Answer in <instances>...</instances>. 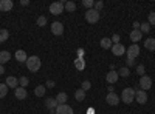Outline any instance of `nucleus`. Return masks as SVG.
<instances>
[{"mask_svg": "<svg viewBox=\"0 0 155 114\" xmlns=\"http://www.w3.org/2000/svg\"><path fill=\"white\" fill-rule=\"evenodd\" d=\"M23 6H27V5H30V0H22V2H20Z\"/></svg>", "mask_w": 155, "mask_h": 114, "instance_id": "42", "label": "nucleus"}, {"mask_svg": "<svg viewBox=\"0 0 155 114\" xmlns=\"http://www.w3.org/2000/svg\"><path fill=\"white\" fill-rule=\"evenodd\" d=\"M140 86H141V90H143V91L152 88V79L149 77V75H146V74L141 75V77H140Z\"/></svg>", "mask_w": 155, "mask_h": 114, "instance_id": "6", "label": "nucleus"}, {"mask_svg": "<svg viewBox=\"0 0 155 114\" xmlns=\"http://www.w3.org/2000/svg\"><path fill=\"white\" fill-rule=\"evenodd\" d=\"M74 66H76V69H78V71H84V68H85L84 57H78V59L74 60Z\"/></svg>", "mask_w": 155, "mask_h": 114, "instance_id": "21", "label": "nucleus"}, {"mask_svg": "<svg viewBox=\"0 0 155 114\" xmlns=\"http://www.w3.org/2000/svg\"><path fill=\"white\" fill-rule=\"evenodd\" d=\"M45 91H47L45 85H37L36 90H34V94H36L37 97H44V96H45Z\"/></svg>", "mask_w": 155, "mask_h": 114, "instance_id": "22", "label": "nucleus"}, {"mask_svg": "<svg viewBox=\"0 0 155 114\" xmlns=\"http://www.w3.org/2000/svg\"><path fill=\"white\" fill-rule=\"evenodd\" d=\"M110 49H112V53H113L115 56H118V57L126 53V46H124L123 43H115V45H112Z\"/></svg>", "mask_w": 155, "mask_h": 114, "instance_id": "9", "label": "nucleus"}, {"mask_svg": "<svg viewBox=\"0 0 155 114\" xmlns=\"http://www.w3.org/2000/svg\"><path fill=\"white\" fill-rule=\"evenodd\" d=\"M2 74H5V66L0 65V75H2Z\"/></svg>", "mask_w": 155, "mask_h": 114, "instance_id": "44", "label": "nucleus"}, {"mask_svg": "<svg viewBox=\"0 0 155 114\" xmlns=\"http://www.w3.org/2000/svg\"><path fill=\"white\" fill-rule=\"evenodd\" d=\"M144 48L149 49V51H155V39L153 37H149V39L144 40Z\"/></svg>", "mask_w": 155, "mask_h": 114, "instance_id": "20", "label": "nucleus"}, {"mask_svg": "<svg viewBox=\"0 0 155 114\" xmlns=\"http://www.w3.org/2000/svg\"><path fill=\"white\" fill-rule=\"evenodd\" d=\"M45 106H47V109H48L50 112H54V111H56V108L59 106V103H58L56 97H54V99H53V97L47 99V100H45Z\"/></svg>", "mask_w": 155, "mask_h": 114, "instance_id": "8", "label": "nucleus"}, {"mask_svg": "<svg viewBox=\"0 0 155 114\" xmlns=\"http://www.w3.org/2000/svg\"><path fill=\"white\" fill-rule=\"evenodd\" d=\"M140 26H141L140 22H135V23H134V29H140Z\"/></svg>", "mask_w": 155, "mask_h": 114, "instance_id": "40", "label": "nucleus"}, {"mask_svg": "<svg viewBox=\"0 0 155 114\" xmlns=\"http://www.w3.org/2000/svg\"><path fill=\"white\" fill-rule=\"evenodd\" d=\"M25 63H27V66H28V71H31V72H37L39 69H41V66H42V62H41V59H39L37 56L28 57V60Z\"/></svg>", "mask_w": 155, "mask_h": 114, "instance_id": "1", "label": "nucleus"}, {"mask_svg": "<svg viewBox=\"0 0 155 114\" xmlns=\"http://www.w3.org/2000/svg\"><path fill=\"white\" fill-rule=\"evenodd\" d=\"M8 37H9V32H8V29H5V28H2V29H0V43L6 42V40H8Z\"/></svg>", "mask_w": 155, "mask_h": 114, "instance_id": "26", "label": "nucleus"}, {"mask_svg": "<svg viewBox=\"0 0 155 114\" xmlns=\"http://www.w3.org/2000/svg\"><path fill=\"white\" fill-rule=\"evenodd\" d=\"M135 100L140 105H144L147 102V94L143 90H135Z\"/></svg>", "mask_w": 155, "mask_h": 114, "instance_id": "7", "label": "nucleus"}, {"mask_svg": "<svg viewBox=\"0 0 155 114\" xmlns=\"http://www.w3.org/2000/svg\"><path fill=\"white\" fill-rule=\"evenodd\" d=\"M99 17H101V14H99L95 8L85 11V20H87L88 23H96V22L99 20Z\"/></svg>", "mask_w": 155, "mask_h": 114, "instance_id": "4", "label": "nucleus"}, {"mask_svg": "<svg viewBox=\"0 0 155 114\" xmlns=\"http://www.w3.org/2000/svg\"><path fill=\"white\" fill-rule=\"evenodd\" d=\"M137 72L141 74V75H144V72H146V66H144V65H138V66H137Z\"/></svg>", "mask_w": 155, "mask_h": 114, "instance_id": "37", "label": "nucleus"}, {"mask_svg": "<svg viewBox=\"0 0 155 114\" xmlns=\"http://www.w3.org/2000/svg\"><path fill=\"white\" fill-rule=\"evenodd\" d=\"M138 56H140V46L137 43L127 48V60H135V57H138Z\"/></svg>", "mask_w": 155, "mask_h": 114, "instance_id": "5", "label": "nucleus"}, {"mask_svg": "<svg viewBox=\"0 0 155 114\" xmlns=\"http://www.w3.org/2000/svg\"><path fill=\"white\" fill-rule=\"evenodd\" d=\"M5 83L8 85V88H14V90H16V88L19 86V79H16L14 75H8Z\"/></svg>", "mask_w": 155, "mask_h": 114, "instance_id": "17", "label": "nucleus"}, {"mask_svg": "<svg viewBox=\"0 0 155 114\" xmlns=\"http://www.w3.org/2000/svg\"><path fill=\"white\" fill-rule=\"evenodd\" d=\"M84 56V49H79V51H78V57H82Z\"/></svg>", "mask_w": 155, "mask_h": 114, "instance_id": "43", "label": "nucleus"}, {"mask_svg": "<svg viewBox=\"0 0 155 114\" xmlns=\"http://www.w3.org/2000/svg\"><path fill=\"white\" fill-rule=\"evenodd\" d=\"M9 59H11V53L9 51H0V65L5 66V63L9 62Z\"/></svg>", "mask_w": 155, "mask_h": 114, "instance_id": "18", "label": "nucleus"}, {"mask_svg": "<svg viewBox=\"0 0 155 114\" xmlns=\"http://www.w3.org/2000/svg\"><path fill=\"white\" fill-rule=\"evenodd\" d=\"M28 83H30V80H28V77H27V75H22V77L19 79V86H22V88L28 86Z\"/></svg>", "mask_w": 155, "mask_h": 114, "instance_id": "30", "label": "nucleus"}, {"mask_svg": "<svg viewBox=\"0 0 155 114\" xmlns=\"http://www.w3.org/2000/svg\"><path fill=\"white\" fill-rule=\"evenodd\" d=\"M120 100H121V99L116 96L115 93H109V94L106 96V102H107L109 105H112V106H116V105L120 103Z\"/></svg>", "mask_w": 155, "mask_h": 114, "instance_id": "10", "label": "nucleus"}, {"mask_svg": "<svg viewBox=\"0 0 155 114\" xmlns=\"http://www.w3.org/2000/svg\"><path fill=\"white\" fill-rule=\"evenodd\" d=\"M102 8H104V2H102V0H99V2H95V9L99 12Z\"/></svg>", "mask_w": 155, "mask_h": 114, "instance_id": "36", "label": "nucleus"}, {"mask_svg": "<svg viewBox=\"0 0 155 114\" xmlns=\"http://www.w3.org/2000/svg\"><path fill=\"white\" fill-rule=\"evenodd\" d=\"M87 114H95V109H93V108H88V109H87Z\"/></svg>", "mask_w": 155, "mask_h": 114, "instance_id": "45", "label": "nucleus"}, {"mask_svg": "<svg viewBox=\"0 0 155 114\" xmlns=\"http://www.w3.org/2000/svg\"><path fill=\"white\" fill-rule=\"evenodd\" d=\"M143 37V32H141L140 29H134L132 32H130V40L134 42V43H137V42H140V39Z\"/></svg>", "mask_w": 155, "mask_h": 114, "instance_id": "19", "label": "nucleus"}, {"mask_svg": "<svg viewBox=\"0 0 155 114\" xmlns=\"http://www.w3.org/2000/svg\"><path fill=\"white\" fill-rule=\"evenodd\" d=\"M14 57H16V60L20 62V63H23V62L28 60V56H27V53H25L23 49H17L16 54H14Z\"/></svg>", "mask_w": 155, "mask_h": 114, "instance_id": "16", "label": "nucleus"}, {"mask_svg": "<svg viewBox=\"0 0 155 114\" xmlns=\"http://www.w3.org/2000/svg\"><path fill=\"white\" fill-rule=\"evenodd\" d=\"M147 19H149V22H147V23H149V25H152V26H155V11L149 12V17H147Z\"/></svg>", "mask_w": 155, "mask_h": 114, "instance_id": "34", "label": "nucleus"}, {"mask_svg": "<svg viewBox=\"0 0 155 114\" xmlns=\"http://www.w3.org/2000/svg\"><path fill=\"white\" fill-rule=\"evenodd\" d=\"M37 25H39V26H45V25H47V17L45 16H41V17H39L37 19Z\"/></svg>", "mask_w": 155, "mask_h": 114, "instance_id": "35", "label": "nucleus"}, {"mask_svg": "<svg viewBox=\"0 0 155 114\" xmlns=\"http://www.w3.org/2000/svg\"><path fill=\"white\" fill-rule=\"evenodd\" d=\"M90 88H92V83H90V80H84V82L81 83V90H84V91H88Z\"/></svg>", "mask_w": 155, "mask_h": 114, "instance_id": "33", "label": "nucleus"}, {"mask_svg": "<svg viewBox=\"0 0 155 114\" xmlns=\"http://www.w3.org/2000/svg\"><path fill=\"white\" fill-rule=\"evenodd\" d=\"M12 6H14V3H12L11 0H0V11H3V12L11 11Z\"/></svg>", "mask_w": 155, "mask_h": 114, "instance_id": "15", "label": "nucleus"}, {"mask_svg": "<svg viewBox=\"0 0 155 114\" xmlns=\"http://www.w3.org/2000/svg\"><path fill=\"white\" fill-rule=\"evenodd\" d=\"M140 31L143 32V34H146V32H149L150 31V25L146 22V23H141V26H140Z\"/></svg>", "mask_w": 155, "mask_h": 114, "instance_id": "32", "label": "nucleus"}, {"mask_svg": "<svg viewBox=\"0 0 155 114\" xmlns=\"http://www.w3.org/2000/svg\"><path fill=\"white\" fill-rule=\"evenodd\" d=\"M118 74H120V77H129V75H130V71H129L127 66H123V68H120Z\"/></svg>", "mask_w": 155, "mask_h": 114, "instance_id": "29", "label": "nucleus"}, {"mask_svg": "<svg viewBox=\"0 0 155 114\" xmlns=\"http://www.w3.org/2000/svg\"><path fill=\"white\" fill-rule=\"evenodd\" d=\"M64 8H65V11H68V12H74L76 11V3L74 2H65Z\"/></svg>", "mask_w": 155, "mask_h": 114, "instance_id": "28", "label": "nucleus"}, {"mask_svg": "<svg viewBox=\"0 0 155 114\" xmlns=\"http://www.w3.org/2000/svg\"><path fill=\"white\" fill-rule=\"evenodd\" d=\"M64 5H65V0H62V2H54V3H51L50 5V12L53 16H59L64 12Z\"/></svg>", "mask_w": 155, "mask_h": 114, "instance_id": "3", "label": "nucleus"}, {"mask_svg": "<svg viewBox=\"0 0 155 114\" xmlns=\"http://www.w3.org/2000/svg\"><path fill=\"white\" fill-rule=\"evenodd\" d=\"M74 97H76V100H78V102H82V100L85 99V91H84V90H81V88H79V90H76V93H74Z\"/></svg>", "mask_w": 155, "mask_h": 114, "instance_id": "25", "label": "nucleus"}, {"mask_svg": "<svg viewBox=\"0 0 155 114\" xmlns=\"http://www.w3.org/2000/svg\"><path fill=\"white\" fill-rule=\"evenodd\" d=\"M8 85L6 83H0V99H3V97H6V94H8Z\"/></svg>", "mask_w": 155, "mask_h": 114, "instance_id": "27", "label": "nucleus"}, {"mask_svg": "<svg viewBox=\"0 0 155 114\" xmlns=\"http://www.w3.org/2000/svg\"><path fill=\"white\" fill-rule=\"evenodd\" d=\"M124 103H132L134 100H135V90L134 88H126V90L123 91V94H121V97H120Z\"/></svg>", "mask_w": 155, "mask_h": 114, "instance_id": "2", "label": "nucleus"}, {"mask_svg": "<svg viewBox=\"0 0 155 114\" xmlns=\"http://www.w3.org/2000/svg\"><path fill=\"white\" fill-rule=\"evenodd\" d=\"M135 65V60H127V68L129 66H134Z\"/></svg>", "mask_w": 155, "mask_h": 114, "instance_id": "41", "label": "nucleus"}, {"mask_svg": "<svg viewBox=\"0 0 155 114\" xmlns=\"http://www.w3.org/2000/svg\"><path fill=\"white\" fill-rule=\"evenodd\" d=\"M67 99H68L67 93H59V94L56 96V100H58L59 105H65V103H67Z\"/></svg>", "mask_w": 155, "mask_h": 114, "instance_id": "23", "label": "nucleus"}, {"mask_svg": "<svg viewBox=\"0 0 155 114\" xmlns=\"http://www.w3.org/2000/svg\"><path fill=\"white\" fill-rule=\"evenodd\" d=\"M51 32H53L54 35H62L64 32V25L61 22H53L51 23Z\"/></svg>", "mask_w": 155, "mask_h": 114, "instance_id": "11", "label": "nucleus"}, {"mask_svg": "<svg viewBox=\"0 0 155 114\" xmlns=\"http://www.w3.org/2000/svg\"><path fill=\"white\" fill-rule=\"evenodd\" d=\"M99 45H101L102 48H104V49H110L113 43H112V40L109 39V37H106V39H102V40L99 42Z\"/></svg>", "mask_w": 155, "mask_h": 114, "instance_id": "24", "label": "nucleus"}, {"mask_svg": "<svg viewBox=\"0 0 155 114\" xmlns=\"http://www.w3.org/2000/svg\"><path fill=\"white\" fill-rule=\"evenodd\" d=\"M110 40H112V43H113V45H115V43H120V35H118V34H113Z\"/></svg>", "mask_w": 155, "mask_h": 114, "instance_id": "38", "label": "nucleus"}, {"mask_svg": "<svg viewBox=\"0 0 155 114\" xmlns=\"http://www.w3.org/2000/svg\"><path fill=\"white\" fill-rule=\"evenodd\" d=\"M14 96H16V99H19V100H23V99H27L28 93H27V90H25V88H22V86H17L16 90H14Z\"/></svg>", "mask_w": 155, "mask_h": 114, "instance_id": "14", "label": "nucleus"}, {"mask_svg": "<svg viewBox=\"0 0 155 114\" xmlns=\"http://www.w3.org/2000/svg\"><path fill=\"white\" fill-rule=\"evenodd\" d=\"M118 79H120V74H118V71H109V72L106 74V80H107L110 85L116 83V82H118Z\"/></svg>", "mask_w": 155, "mask_h": 114, "instance_id": "12", "label": "nucleus"}, {"mask_svg": "<svg viewBox=\"0 0 155 114\" xmlns=\"http://www.w3.org/2000/svg\"><path fill=\"white\" fill-rule=\"evenodd\" d=\"M54 112L56 114H73V108L70 105H67V103L65 105H59Z\"/></svg>", "mask_w": 155, "mask_h": 114, "instance_id": "13", "label": "nucleus"}, {"mask_svg": "<svg viewBox=\"0 0 155 114\" xmlns=\"http://www.w3.org/2000/svg\"><path fill=\"white\" fill-rule=\"evenodd\" d=\"M54 86H56L54 80H47V83H45V88H54Z\"/></svg>", "mask_w": 155, "mask_h": 114, "instance_id": "39", "label": "nucleus"}, {"mask_svg": "<svg viewBox=\"0 0 155 114\" xmlns=\"http://www.w3.org/2000/svg\"><path fill=\"white\" fill-rule=\"evenodd\" d=\"M82 5H84L87 9H93V8H95V0H84Z\"/></svg>", "mask_w": 155, "mask_h": 114, "instance_id": "31", "label": "nucleus"}]
</instances>
